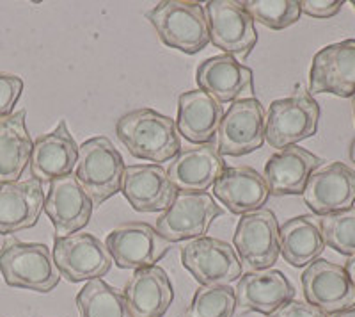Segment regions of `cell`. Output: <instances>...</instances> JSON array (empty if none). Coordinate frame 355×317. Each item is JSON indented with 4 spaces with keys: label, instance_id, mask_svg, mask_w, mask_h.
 Masks as SVG:
<instances>
[{
    "label": "cell",
    "instance_id": "cell-15",
    "mask_svg": "<svg viewBox=\"0 0 355 317\" xmlns=\"http://www.w3.org/2000/svg\"><path fill=\"white\" fill-rule=\"evenodd\" d=\"M304 202L318 216L347 211L355 204V170L331 163L313 171L304 187Z\"/></svg>",
    "mask_w": 355,
    "mask_h": 317
},
{
    "label": "cell",
    "instance_id": "cell-2",
    "mask_svg": "<svg viewBox=\"0 0 355 317\" xmlns=\"http://www.w3.org/2000/svg\"><path fill=\"white\" fill-rule=\"evenodd\" d=\"M158 38L169 49L198 54L210 43L205 6L192 0H166L146 13Z\"/></svg>",
    "mask_w": 355,
    "mask_h": 317
},
{
    "label": "cell",
    "instance_id": "cell-36",
    "mask_svg": "<svg viewBox=\"0 0 355 317\" xmlns=\"http://www.w3.org/2000/svg\"><path fill=\"white\" fill-rule=\"evenodd\" d=\"M345 271H347L348 278H350V282L354 284V287H355V255L348 259L347 266H345Z\"/></svg>",
    "mask_w": 355,
    "mask_h": 317
},
{
    "label": "cell",
    "instance_id": "cell-9",
    "mask_svg": "<svg viewBox=\"0 0 355 317\" xmlns=\"http://www.w3.org/2000/svg\"><path fill=\"white\" fill-rule=\"evenodd\" d=\"M105 248L112 262L121 269H144L157 266L169 253L173 243L148 223H125L107 236Z\"/></svg>",
    "mask_w": 355,
    "mask_h": 317
},
{
    "label": "cell",
    "instance_id": "cell-39",
    "mask_svg": "<svg viewBox=\"0 0 355 317\" xmlns=\"http://www.w3.org/2000/svg\"><path fill=\"white\" fill-rule=\"evenodd\" d=\"M352 111H354V118H355V95L352 97Z\"/></svg>",
    "mask_w": 355,
    "mask_h": 317
},
{
    "label": "cell",
    "instance_id": "cell-7",
    "mask_svg": "<svg viewBox=\"0 0 355 317\" xmlns=\"http://www.w3.org/2000/svg\"><path fill=\"white\" fill-rule=\"evenodd\" d=\"M220 214V205L208 193L176 191L171 207L157 220V232L169 243L194 241L205 237Z\"/></svg>",
    "mask_w": 355,
    "mask_h": 317
},
{
    "label": "cell",
    "instance_id": "cell-20",
    "mask_svg": "<svg viewBox=\"0 0 355 317\" xmlns=\"http://www.w3.org/2000/svg\"><path fill=\"white\" fill-rule=\"evenodd\" d=\"M199 90L220 104L242 100L243 95L254 91V74L245 65L236 61L230 54H220L206 59L199 65L196 74Z\"/></svg>",
    "mask_w": 355,
    "mask_h": 317
},
{
    "label": "cell",
    "instance_id": "cell-28",
    "mask_svg": "<svg viewBox=\"0 0 355 317\" xmlns=\"http://www.w3.org/2000/svg\"><path fill=\"white\" fill-rule=\"evenodd\" d=\"M279 248L284 261L293 268H306L318 261L325 250L320 225L311 216H297L279 228Z\"/></svg>",
    "mask_w": 355,
    "mask_h": 317
},
{
    "label": "cell",
    "instance_id": "cell-40",
    "mask_svg": "<svg viewBox=\"0 0 355 317\" xmlns=\"http://www.w3.org/2000/svg\"><path fill=\"white\" fill-rule=\"evenodd\" d=\"M352 6H354V8H355V2H352Z\"/></svg>",
    "mask_w": 355,
    "mask_h": 317
},
{
    "label": "cell",
    "instance_id": "cell-27",
    "mask_svg": "<svg viewBox=\"0 0 355 317\" xmlns=\"http://www.w3.org/2000/svg\"><path fill=\"white\" fill-rule=\"evenodd\" d=\"M24 109L0 120V186L18 182L31 163L34 143L25 125Z\"/></svg>",
    "mask_w": 355,
    "mask_h": 317
},
{
    "label": "cell",
    "instance_id": "cell-19",
    "mask_svg": "<svg viewBox=\"0 0 355 317\" xmlns=\"http://www.w3.org/2000/svg\"><path fill=\"white\" fill-rule=\"evenodd\" d=\"M119 193L137 212H166L176 196L166 170L158 164L126 166Z\"/></svg>",
    "mask_w": 355,
    "mask_h": 317
},
{
    "label": "cell",
    "instance_id": "cell-8",
    "mask_svg": "<svg viewBox=\"0 0 355 317\" xmlns=\"http://www.w3.org/2000/svg\"><path fill=\"white\" fill-rule=\"evenodd\" d=\"M182 264L201 285H230L242 277V261L231 244L199 237L182 248Z\"/></svg>",
    "mask_w": 355,
    "mask_h": 317
},
{
    "label": "cell",
    "instance_id": "cell-37",
    "mask_svg": "<svg viewBox=\"0 0 355 317\" xmlns=\"http://www.w3.org/2000/svg\"><path fill=\"white\" fill-rule=\"evenodd\" d=\"M327 317H355V307H354V309L343 310V312L331 314V316H327Z\"/></svg>",
    "mask_w": 355,
    "mask_h": 317
},
{
    "label": "cell",
    "instance_id": "cell-33",
    "mask_svg": "<svg viewBox=\"0 0 355 317\" xmlns=\"http://www.w3.org/2000/svg\"><path fill=\"white\" fill-rule=\"evenodd\" d=\"M21 91H24L21 77L0 72V120L11 116L12 109L20 100Z\"/></svg>",
    "mask_w": 355,
    "mask_h": 317
},
{
    "label": "cell",
    "instance_id": "cell-12",
    "mask_svg": "<svg viewBox=\"0 0 355 317\" xmlns=\"http://www.w3.org/2000/svg\"><path fill=\"white\" fill-rule=\"evenodd\" d=\"M210 43L230 56L247 57L258 43L254 20L242 2L210 0L205 6Z\"/></svg>",
    "mask_w": 355,
    "mask_h": 317
},
{
    "label": "cell",
    "instance_id": "cell-1",
    "mask_svg": "<svg viewBox=\"0 0 355 317\" xmlns=\"http://www.w3.org/2000/svg\"><path fill=\"white\" fill-rule=\"evenodd\" d=\"M116 134L135 158L173 161L182 148L176 122L153 109H137L117 120Z\"/></svg>",
    "mask_w": 355,
    "mask_h": 317
},
{
    "label": "cell",
    "instance_id": "cell-18",
    "mask_svg": "<svg viewBox=\"0 0 355 317\" xmlns=\"http://www.w3.org/2000/svg\"><path fill=\"white\" fill-rule=\"evenodd\" d=\"M226 161L218 154L214 143L180 150L167 168V177L180 193H206L215 184Z\"/></svg>",
    "mask_w": 355,
    "mask_h": 317
},
{
    "label": "cell",
    "instance_id": "cell-29",
    "mask_svg": "<svg viewBox=\"0 0 355 317\" xmlns=\"http://www.w3.org/2000/svg\"><path fill=\"white\" fill-rule=\"evenodd\" d=\"M80 317H132L125 296L101 278L91 280L77 294Z\"/></svg>",
    "mask_w": 355,
    "mask_h": 317
},
{
    "label": "cell",
    "instance_id": "cell-26",
    "mask_svg": "<svg viewBox=\"0 0 355 317\" xmlns=\"http://www.w3.org/2000/svg\"><path fill=\"white\" fill-rule=\"evenodd\" d=\"M222 116V104L205 91H187L178 98V134L194 145L214 141Z\"/></svg>",
    "mask_w": 355,
    "mask_h": 317
},
{
    "label": "cell",
    "instance_id": "cell-22",
    "mask_svg": "<svg viewBox=\"0 0 355 317\" xmlns=\"http://www.w3.org/2000/svg\"><path fill=\"white\" fill-rule=\"evenodd\" d=\"M44 207L43 184L34 179L0 186V236L33 228Z\"/></svg>",
    "mask_w": 355,
    "mask_h": 317
},
{
    "label": "cell",
    "instance_id": "cell-3",
    "mask_svg": "<svg viewBox=\"0 0 355 317\" xmlns=\"http://www.w3.org/2000/svg\"><path fill=\"white\" fill-rule=\"evenodd\" d=\"M0 273L9 287L41 294L52 293L61 282L46 244L18 239L6 241L0 248Z\"/></svg>",
    "mask_w": 355,
    "mask_h": 317
},
{
    "label": "cell",
    "instance_id": "cell-30",
    "mask_svg": "<svg viewBox=\"0 0 355 317\" xmlns=\"http://www.w3.org/2000/svg\"><path fill=\"white\" fill-rule=\"evenodd\" d=\"M236 294L230 285H201L190 301L185 317H233Z\"/></svg>",
    "mask_w": 355,
    "mask_h": 317
},
{
    "label": "cell",
    "instance_id": "cell-32",
    "mask_svg": "<svg viewBox=\"0 0 355 317\" xmlns=\"http://www.w3.org/2000/svg\"><path fill=\"white\" fill-rule=\"evenodd\" d=\"M320 230L325 246L336 250L341 255H355V207L322 216Z\"/></svg>",
    "mask_w": 355,
    "mask_h": 317
},
{
    "label": "cell",
    "instance_id": "cell-10",
    "mask_svg": "<svg viewBox=\"0 0 355 317\" xmlns=\"http://www.w3.org/2000/svg\"><path fill=\"white\" fill-rule=\"evenodd\" d=\"M220 155L242 157L259 150L265 143V111L256 98H242L230 106L218 125Z\"/></svg>",
    "mask_w": 355,
    "mask_h": 317
},
{
    "label": "cell",
    "instance_id": "cell-4",
    "mask_svg": "<svg viewBox=\"0 0 355 317\" xmlns=\"http://www.w3.org/2000/svg\"><path fill=\"white\" fill-rule=\"evenodd\" d=\"M125 168L123 155L117 152L114 143L105 136H98L78 147L75 179L94 207H100L103 202L121 191Z\"/></svg>",
    "mask_w": 355,
    "mask_h": 317
},
{
    "label": "cell",
    "instance_id": "cell-13",
    "mask_svg": "<svg viewBox=\"0 0 355 317\" xmlns=\"http://www.w3.org/2000/svg\"><path fill=\"white\" fill-rule=\"evenodd\" d=\"M302 289L306 303L322 310L325 316L343 312L355 307V287L347 271L334 262H311L302 273Z\"/></svg>",
    "mask_w": 355,
    "mask_h": 317
},
{
    "label": "cell",
    "instance_id": "cell-11",
    "mask_svg": "<svg viewBox=\"0 0 355 317\" xmlns=\"http://www.w3.org/2000/svg\"><path fill=\"white\" fill-rule=\"evenodd\" d=\"M233 248L250 271H263L277 262L281 255L279 248V223L270 209H259L243 214L236 225L233 237Z\"/></svg>",
    "mask_w": 355,
    "mask_h": 317
},
{
    "label": "cell",
    "instance_id": "cell-5",
    "mask_svg": "<svg viewBox=\"0 0 355 317\" xmlns=\"http://www.w3.org/2000/svg\"><path fill=\"white\" fill-rule=\"evenodd\" d=\"M320 106L313 95L300 90L293 97L279 98L268 107L265 118V141L283 150L309 139L318 131Z\"/></svg>",
    "mask_w": 355,
    "mask_h": 317
},
{
    "label": "cell",
    "instance_id": "cell-14",
    "mask_svg": "<svg viewBox=\"0 0 355 317\" xmlns=\"http://www.w3.org/2000/svg\"><path fill=\"white\" fill-rule=\"evenodd\" d=\"M313 95L331 93L341 98L355 95V40L323 47L313 57L309 74Z\"/></svg>",
    "mask_w": 355,
    "mask_h": 317
},
{
    "label": "cell",
    "instance_id": "cell-25",
    "mask_svg": "<svg viewBox=\"0 0 355 317\" xmlns=\"http://www.w3.org/2000/svg\"><path fill=\"white\" fill-rule=\"evenodd\" d=\"M322 166V158L297 145L283 148L268 158L265 166V182L270 195H302L311 173Z\"/></svg>",
    "mask_w": 355,
    "mask_h": 317
},
{
    "label": "cell",
    "instance_id": "cell-23",
    "mask_svg": "<svg viewBox=\"0 0 355 317\" xmlns=\"http://www.w3.org/2000/svg\"><path fill=\"white\" fill-rule=\"evenodd\" d=\"M123 296L132 317H164L173 305L174 291L166 269L151 266L133 273Z\"/></svg>",
    "mask_w": 355,
    "mask_h": 317
},
{
    "label": "cell",
    "instance_id": "cell-17",
    "mask_svg": "<svg viewBox=\"0 0 355 317\" xmlns=\"http://www.w3.org/2000/svg\"><path fill=\"white\" fill-rule=\"evenodd\" d=\"M78 161V145L69 132L66 120L49 134H43L34 141L31 154V177L41 184H52L53 180L71 175Z\"/></svg>",
    "mask_w": 355,
    "mask_h": 317
},
{
    "label": "cell",
    "instance_id": "cell-35",
    "mask_svg": "<svg viewBox=\"0 0 355 317\" xmlns=\"http://www.w3.org/2000/svg\"><path fill=\"white\" fill-rule=\"evenodd\" d=\"M268 317H327L322 310H318L316 307L309 305V303H304L299 300H290L286 301L284 305L279 307L275 312H272Z\"/></svg>",
    "mask_w": 355,
    "mask_h": 317
},
{
    "label": "cell",
    "instance_id": "cell-24",
    "mask_svg": "<svg viewBox=\"0 0 355 317\" xmlns=\"http://www.w3.org/2000/svg\"><path fill=\"white\" fill-rule=\"evenodd\" d=\"M234 294L236 307L265 316H270L286 301L295 300L293 285L279 269L249 271L240 278Z\"/></svg>",
    "mask_w": 355,
    "mask_h": 317
},
{
    "label": "cell",
    "instance_id": "cell-21",
    "mask_svg": "<svg viewBox=\"0 0 355 317\" xmlns=\"http://www.w3.org/2000/svg\"><path fill=\"white\" fill-rule=\"evenodd\" d=\"M214 196L233 214H249L263 209L270 198L265 177L249 166H233L222 171L214 184Z\"/></svg>",
    "mask_w": 355,
    "mask_h": 317
},
{
    "label": "cell",
    "instance_id": "cell-16",
    "mask_svg": "<svg viewBox=\"0 0 355 317\" xmlns=\"http://www.w3.org/2000/svg\"><path fill=\"white\" fill-rule=\"evenodd\" d=\"M43 211L52 221L55 237H68L78 234L89 223L94 205L75 175H68L50 184Z\"/></svg>",
    "mask_w": 355,
    "mask_h": 317
},
{
    "label": "cell",
    "instance_id": "cell-6",
    "mask_svg": "<svg viewBox=\"0 0 355 317\" xmlns=\"http://www.w3.org/2000/svg\"><path fill=\"white\" fill-rule=\"evenodd\" d=\"M52 257L59 275L71 284L105 277L114 264L105 243H101L93 234L82 232L55 237Z\"/></svg>",
    "mask_w": 355,
    "mask_h": 317
},
{
    "label": "cell",
    "instance_id": "cell-38",
    "mask_svg": "<svg viewBox=\"0 0 355 317\" xmlns=\"http://www.w3.org/2000/svg\"><path fill=\"white\" fill-rule=\"evenodd\" d=\"M350 158H352V163H355V139L350 145Z\"/></svg>",
    "mask_w": 355,
    "mask_h": 317
},
{
    "label": "cell",
    "instance_id": "cell-34",
    "mask_svg": "<svg viewBox=\"0 0 355 317\" xmlns=\"http://www.w3.org/2000/svg\"><path fill=\"white\" fill-rule=\"evenodd\" d=\"M341 0H302L300 11L313 18H332L341 11Z\"/></svg>",
    "mask_w": 355,
    "mask_h": 317
},
{
    "label": "cell",
    "instance_id": "cell-31",
    "mask_svg": "<svg viewBox=\"0 0 355 317\" xmlns=\"http://www.w3.org/2000/svg\"><path fill=\"white\" fill-rule=\"evenodd\" d=\"M252 20L272 31H283L300 18V2L297 0H245L242 2Z\"/></svg>",
    "mask_w": 355,
    "mask_h": 317
}]
</instances>
